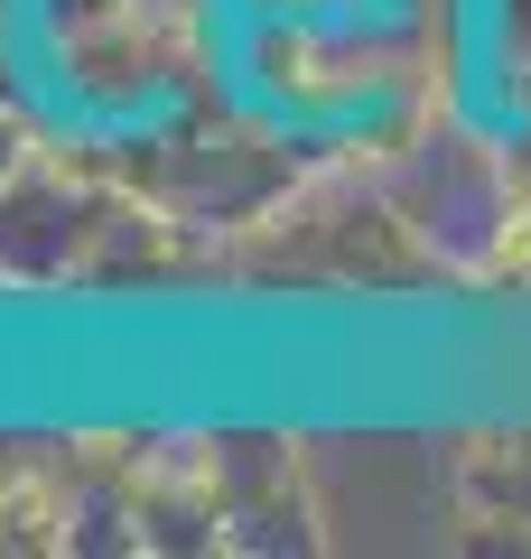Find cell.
<instances>
[{
  "instance_id": "cell-1",
  "label": "cell",
  "mask_w": 531,
  "mask_h": 559,
  "mask_svg": "<svg viewBox=\"0 0 531 559\" xmlns=\"http://www.w3.org/2000/svg\"><path fill=\"white\" fill-rule=\"evenodd\" d=\"M448 47V0H205L215 121L261 150L345 159L420 112Z\"/></svg>"
},
{
  "instance_id": "cell-2",
  "label": "cell",
  "mask_w": 531,
  "mask_h": 559,
  "mask_svg": "<svg viewBox=\"0 0 531 559\" xmlns=\"http://www.w3.org/2000/svg\"><path fill=\"white\" fill-rule=\"evenodd\" d=\"M0 94L57 150L140 159L215 112L205 0H0Z\"/></svg>"
},
{
  "instance_id": "cell-3",
  "label": "cell",
  "mask_w": 531,
  "mask_h": 559,
  "mask_svg": "<svg viewBox=\"0 0 531 559\" xmlns=\"http://www.w3.org/2000/svg\"><path fill=\"white\" fill-rule=\"evenodd\" d=\"M448 66H457V121L485 150H522L531 103H522V47H512V0H448Z\"/></svg>"
}]
</instances>
